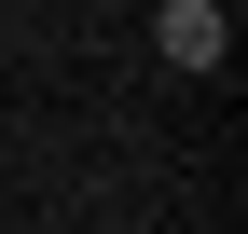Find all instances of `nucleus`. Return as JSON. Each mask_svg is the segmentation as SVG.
Segmentation results:
<instances>
[{
  "mask_svg": "<svg viewBox=\"0 0 248 234\" xmlns=\"http://www.w3.org/2000/svg\"><path fill=\"white\" fill-rule=\"evenodd\" d=\"M152 55H166V69H221L234 55V14L221 0H152Z\"/></svg>",
  "mask_w": 248,
  "mask_h": 234,
  "instance_id": "nucleus-1",
  "label": "nucleus"
}]
</instances>
